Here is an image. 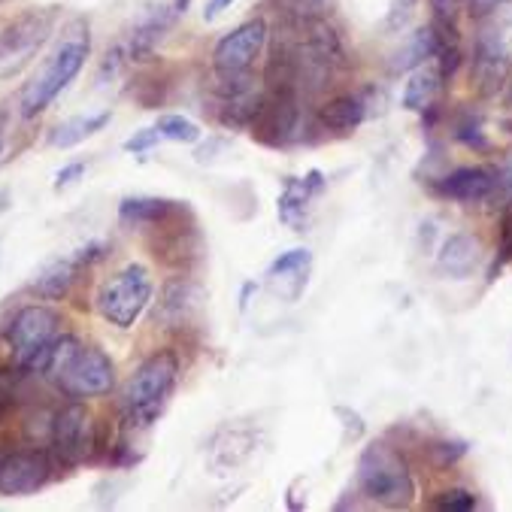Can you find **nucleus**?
I'll return each mask as SVG.
<instances>
[{
	"mask_svg": "<svg viewBox=\"0 0 512 512\" xmlns=\"http://www.w3.org/2000/svg\"><path fill=\"white\" fill-rule=\"evenodd\" d=\"M176 382H179V355L170 349L152 352L131 373V379L122 391L125 425H131L137 431L152 428L167 409V403L176 391Z\"/></svg>",
	"mask_w": 512,
	"mask_h": 512,
	"instance_id": "f03ea898",
	"label": "nucleus"
},
{
	"mask_svg": "<svg viewBox=\"0 0 512 512\" xmlns=\"http://www.w3.org/2000/svg\"><path fill=\"white\" fill-rule=\"evenodd\" d=\"M40 376H46L64 397L70 400H88L104 397L116 385V364L94 346H82L73 334H61L43 367Z\"/></svg>",
	"mask_w": 512,
	"mask_h": 512,
	"instance_id": "f257e3e1",
	"label": "nucleus"
},
{
	"mask_svg": "<svg viewBox=\"0 0 512 512\" xmlns=\"http://www.w3.org/2000/svg\"><path fill=\"white\" fill-rule=\"evenodd\" d=\"M322 191H325V176L319 170L306 173L300 179H285V188L279 194V222L294 228V231H303L313 200Z\"/></svg>",
	"mask_w": 512,
	"mask_h": 512,
	"instance_id": "4468645a",
	"label": "nucleus"
},
{
	"mask_svg": "<svg viewBox=\"0 0 512 512\" xmlns=\"http://www.w3.org/2000/svg\"><path fill=\"white\" fill-rule=\"evenodd\" d=\"M85 170H88V161H73V164H67V167H61V170L55 173V188L61 191V188H67V185H73V182H79Z\"/></svg>",
	"mask_w": 512,
	"mask_h": 512,
	"instance_id": "393cba45",
	"label": "nucleus"
},
{
	"mask_svg": "<svg viewBox=\"0 0 512 512\" xmlns=\"http://www.w3.org/2000/svg\"><path fill=\"white\" fill-rule=\"evenodd\" d=\"M431 506L440 509V512H473L476 509V494H470L464 488H452V491L437 494V500Z\"/></svg>",
	"mask_w": 512,
	"mask_h": 512,
	"instance_id": "4be33fe9",
	"label": "nucleus"
},
{
	"mask_svg": "<svg viewBox=\"0 0 512 512\" xmlns=\"http://www.w3.org/2000/svg\"><path fill=\"white\" fill-rule=\"evenodd\" d=\"M464 452H467V446H464V443H452V440H446V443H437V446L431 449V458H434L440 467H449V464H455Z\"/></svg>",
	"mask_w": 512,
	"mask_h": 512,
	"instance_id": "b1692460",
	"label": "nucleus"
},
{
	"mask_svg": "<svg viewBox=\"0 0 512 512\" xmlns=\"http://www.w3.org/2000/svg\"><path fill=\"white\" fill-rule=\"evenodd\" d=\"M0 4H7V0H0Z\"/></svg>",
	"mask_w": 512,
	"mask_h": 512,
	"instance_id": "c756f323",
	"label": "nucleus"
},
{
	"mask_svg": "<svg viewBox=\"0 0 512 512\" xmlns=\"http://www.w3.org/2000/svg\"><path fill=\"white\" fill-rule=\"evenodd\" d=\"M152 276L140 264H128L122 273H116L97 294V310L110 325L116 328H131L137 319L146 313L152 300Z\"/></svg>",
	"mask_w": 512,
	"mask_h": 512,
	"instance_id": "423d86ee",
	"label": "nucleus"
},
{
	"mask_svg": "<svg viewBox=\"0 0 512 512\" xmlns=\"http://www.w3.org/2000/svg\"><path fill=\"white\" fill-rule=\"evenodd\" d=\"M61 337V316L46 303H34L19 310L7 331L4 340L10 346V355L16 361V367L28 370V373H40L52 343Z\"/></svg>",
	"mask_w": 512,
	"mask_h": 512,
	"instance_id": "39448f33",
	"label": "nucleus"
},
{
	"mask_svg": "<svg viewBox=\"0 0 512 512\" xmlns=\"http://www.w3.org/2000/svg\"><path fill=\"white\" fill-rule=\"evenodd\" d=\"M88 455H91V416L79 400H73L52 416L49 458L55 464V473H70Z\"/></svg>",
	"mask_w": 512,
	"mask_h": 512,
	"instance_id": "0eeeda50",
	"label": "nucleus"
},
{
	"mask_svg": "<svg viewBox=\"0 0 512 512\" xmlns=\"http://www.w3.org/2000/svg\"><path fill=\"white\" fill-rule=\"evenodd\" d=\"M267 43V22L264 19H252V22H243L240 28H234L231 34H225L219 43H216V52H213V67L216 73L234 85V91H240L243 79L249 76L252 64L258 61L261 49Z\"/></svg>",
	"mask_w": 512,
	"mask_h": 512,
	"instance_id": "6e6552de",
	"label": "nucleus"
},
{
	"mask_svg": "<svg viewBox=\"0 0 512 512\" xmlns=\"http://www.w3.org/2000/svg\"><path fill=\"white\" fill-rule=\"evenodd\" d=\"M104 252H107V243H88V246H82L79 252L61 258V261H52V264H49L46 270H40V276L31 282V291L40 294L43 300H61V297H67L70 288L76 285L79 273H82L91 261H97Z\"/></svg>",
	"mask_w": 512,
	"mask_h": 512,
	"instance_id": "9b49d317",
	"label": "nucleus"
},
{
	"mask_svg": "<svg viewBox=\"0 0 512 512\" xmlns=\"http://www.w3.org/2000/svg\"><path fill=\"white\" fill-rule=\"evenodd\" d=\"M0 155H4V119H0Z\"/></svg>",
	"mask_w": 512,
	"mask_h": 512,
	"instance_id": "c85d7f7f",
	"label": "nucleus"
},
{
	"mask_svg": "<svg viewBox=\"0 0 512 512\" xmlns=\"http://www.w3.org/2000/svg\"><path fill=\"white\" fill-rule=\"evenodd\" d=\"M358 488L367 500H373L376 506H385V509H403L416 497V482L409 476L406 461L382 443H370L361 452Z\"/></svg>",
	"mask_w": 512,
	"mask_h": 512,
	"instance_id": "20e7f679",
	"label": "nucleus"
},
{
	"mask_svg": "<svg viewBox=\"0 0 512 512\" xmlns=\"http://www.w3.org/2000/svg\"><path fill=\"white\" fill-rule=\"evenodd\" d=\"M228 7H234V0H210V4H207V13H203V16H207V19H216V16L225 13Z\"/></svg>",
	"mask_w": 512,
	"mask_h": 512,
	"instance_id": "cd10ccee",
	"label": "nucleus"
},
{
	"mask_svg": "<svg viewBox=\"0 0 512 512\" xmlns=\"http://www.w3.org/2000/svg\"><path fill=\"white\" fill-rule=\"evenodd\" d=\"M443 82H446V76H443V67H440L437 58L419 64L413 70V76H409L406 85H403V107L413 110V113L431 110L437 94H440V88H443Z\"/></svg>",
	"mask_w": 512,
	"mask_h": 512,
	"instance_id": "2eb2a0df",
	"label": "nucleus"
},
{
	"mask_svg": "<svg viewBox=\"0 0 512 512\" xmlns=\"http://www.w3.org/2000/svg\"><path fill=\"white\" fill-rule=\"evenodd\" d=\"M503 4H509V0H470V13L473 16H488V13L500 10Z\"/></svg>",
	"mask_w": 512,
	"mask_h": 512,
	"instance_id": "bb28decb",
	"label": "nucleus"
},
{
	"mask_svg": "<svg viewBox=\"0 0 512 512\" xmlns=\"http://www.w3.org/2000/svg\"><path fill=\"white\" fill-rule=\"evenodd\" d=\"M279 7L285 10V19L300 28H313L316 19L325 13V0H279Z\"/></svg>",
	"mask_w": 512,
	"mask_h": 512,
	"instance_id": "412c9836",
	"label": "nucleus"
},
{
	"mask_svg": "<svg viewBox=\"0 0 512 512\" xmlns=\"http://www.w3.org/2000/svg\"><path fill=\"white\" fill-rule=\"evenodd\" d=\"M437 261H440V270H443L446 276H452V279H464V276H470V273L476 270V261H479V243H476L470 234H452V237L443 243V249H440Z\"/></svg>",
	"mask_w": 512,
	"mask_h": 512,
	"instance_id": "a211bd4d",
	"label": "nucleus"
},
{
	"mask_svg": "<svg viewBox=\"0 0 512 512\" xmlns=\"http://www.w3.org/2000/svg\"><path fill=\"white\" fill-rule=\"evenodd\" d=\"M52 25H55L52 13L31 10L0 31V79L19 73L40 52V46L52 34Z\"/></svg>",
	"mask_w": 512,
	"mask_h": 512,
	"instance_id": "1a4fd4ad",
	"label": "nucleus"
},
{
	"mask_svg": "<svg viewBox=\"0 0 512 512\" xmlns=\"http://www.w3.org/2000/svg\"><path fill=\"white\" fill-rule=\"evenodd\" d=\"M182 213V203L158 200V197H128L119 207V219L128 228H155Z\"/></svg>",
	"mask_w": 512,
	"mask_h": 512,
	"instance_id": "dca6fc26",
	"label": "nucleus"
},
{
	"mask_svg": "<svg viewBox=\"0 0 512 512\" xmlns=\"http://www.w3.org/2000/svg\"><path fill=\"white\" fill-rule=\"evenodd\" d=\"M161 143V134H158V128H146V131H137L134 137H128L125 140V152H149L152 146H158Z\"/></svg>",
	"mask_w": 512,
	"mask_h": 512,
	"instance_id": "5701e85b",
	"label": "nucleus"
},
{
	"mask_svg": "<svg viewBox=\"0 0 512 512\" xmlns=\"http://www.w3.org/2000/svg\"><path fill=\"white\" fill-rule=\"evenodd\" d=\"M367 116V107H364V100L361 97H352V94H340L334 100H328V104L319 110V122L325 131L331 134H352L355 128H361Z\"/></svg>",
	"mask_w": 512,
	"mask_h": 512,
	"instance_id": "f3484780",
	"label": "nucleus"
},
{
	"mask_svg": "<svg viewBox=\"0 0 512 512\" xmlns=\"http://www.w3.org/2000/svg\"><path fill=\"white\" fill-rule=\"evenodd\" d=\"M55 464L49 449H19L0 461V494L7 497H28L49 485Z\"/></svg>",
	"mask_w": 512,
	"mask_h": 512,
	"instance_id": "9d476101",
	"label": "nucleus"
},
{
	"mask_svg": "<svg viewBox=\"0 0 512 512\" xmlns=\"http://www.w3.org/2000/svg\"><path fill=\"white\" fill-rule=\"evenodd\" d=\"M88 52H91V40H88V31L82 25H76L61 43L58 49L49 55V61L31 76V82L25 85L22 97H19V110H22V119H34L40 116L52 100L79 76V70L85 67L88 61Z\"/></svg>",
	"mask_w": 512,
	"mask_h": 512,
	"instance_id": "7ed1b4c3",
	"label": "nucleus"
},
{
	"mask_svg": "<svg viewBox=\"0 0 512 512\" xmlns=\"http://www.w3.org/2000/svg\"><path fill=\"white\" fill-rule=\"evenodd\" d=\"M110 113H85V116H73V119H67L64 125H58L55 131H52V137H49V143L55 146V149H73V146H79V143H85L88 137H94V134H100L107 125H110Z\"/></svg>",
	"mask_w": 512,
	"mask_h": 512,
	"instance_id": "6ab92c4d",
	"label": "nucleus"
},
{
	"mask_svg": "<svg viewBox=\"0 0 512 512\" xmlns=\"http://www.w3.org/2000/svg\"><path fill=\"white\" fill-rule=\"evenodd\" d=\"M155 128H158L161 140H170V143H188L191 146L200 140V128L185 116H161L155 122Z\"/></svg>",
	"mask_w": 512,
	"mask_h": 512,
	"instance_id": "aec40b11",
	"label": "nucleus"
},
{
	"mask_svg": "<svg viewBox=\"0 0 512 512\" xmlns=\"http://www.w3.org/2000/svg\"><path fill=\"white\" fill-rule=\"evenodd\" d=\"M497 179H500V200H512V152H506L503 164L497 167Z\"/></svg>",
	"mask_w": 512,
	"mask_h": 512,
	"instance_id": "a878e982",
	"label": "nucleus"
},
{
	"mask_svg": "<svg viewBox=\"0 0 512 512\" xmlns=\"http://www.w3.org/2000/svg\"><path fill=\"white\" fill-rule=\"evenodd\" d=\"M313 273V252L310 249H291L282 252L264 273V285L270 288L273 297L294 303L300 300V294L306 291V282H310Z\"/></svg>",
	"mask_w": 512,
	"mask_h": 512,
	"instance_id": "f8f14e48",
	"label": "nucleus"
},
{
	"mask_svg": "<svg viewBox=\"0 0 512 512\" xmlns=\"http://www.w3.org/2000/svg\"><path fill=\"white\" fill-rule=\"evenodd\" d=\"M437 191L458 203H494L500 197V179L488 167H458L437 182Z\"/></svg>",
	"mask_w": 512,
	"mask_h": 512,
	"instance_id": "ddd939ff",
	"label": "nucleus"
}]
</instances>
